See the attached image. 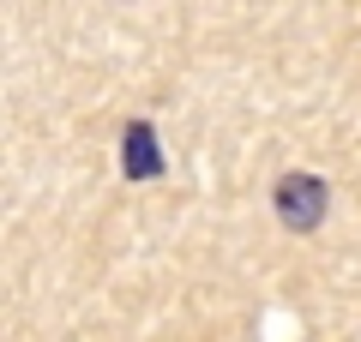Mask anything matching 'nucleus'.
<instances>
[{
  "mask_svg": "<svg viewBox=\"0 0 361 342\" xmlns=\"http://www.w3.org/2000/svg\"><path fill=\"white\" fill-rule=\"evenodd\" d=\"M271 204H277V216H283L295 234H313V228L325 222L331 192H325L319 175H283V180H277V192H271Z\"/></svg>",
  "mask_w": 361,
  "mask_h": 342,
  "instance_id": "f257e3e1",
  "label": "nucleus"
},
{
  "mask_svg": "<svg viewBox=\"0 0 361 342\" xmlns=\"http://www.w3.org/2000/svg\"><path fill=\"white\" fill-rule=\"evenodd\" d=\"M121 168H127V180H157V175H163L157 127H145V120H133V127H127V139H121Z\"/></svg>",
  "mask_w": 361,
  "mask_h": 342,
  "instance_id": "f03ea898",
  "label": "nucleus"
}]
</instances>
